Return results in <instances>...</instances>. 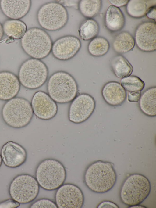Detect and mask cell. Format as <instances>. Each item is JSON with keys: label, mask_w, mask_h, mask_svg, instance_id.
Listing matches in <instances>:
<instances>
[{"label": "cell", "mask_w": 156, "mask_h": 208, "mask_svg": "<svg viewBox=\"0 0 156 208\" xmlns=\"http://www.w3.org/2000/svg\"><path fill=\"white\" fill-rule=\"evenodd\" d=\"M83 178L86 185L90 190L95 193H103L114 187L117 175L112 163L98 160L87 167Z\"/></svg>", "instance_id": "6da1fadb"}, {"label": "cell", "mask_w": 156, "mask_h": 208, "mask_svg": "<svg viewBox=\"0 0 156 208\" xmlns=\"http://www.w3.org/2000/svg\"><path fill=\"white\" fill-rule=\"evenodd\" d=\"M48 94L56 102L66 104L71 102L77 95L78 86L70 74L63 71L52 74L47 84Z\"/></svg>", "instance_id": "7a4b0ae2"}, {"label": "cell", "mask_w": 156, "mask_h": 208, "mask_svg": "<svg viewBox=\"0 0 156 208\" xmlns=\"http://www.w3.org/2000/svg\"><path fill=\"white\" fill-rule=\"evenodd\" d=\"M151 185L143 174L133 173L127 176L121 186L119 195L121 202L129 207L140 205L149 196Z\"/></svg>", "instance_id": "3957f363"}, {"label": "cell", "mask_w": 156, "mask_h": 208, "mask_svg": "<svg viewBox=\"0 0 156 208\" xmlns=\"http://www.w3.org/2000/svg\"><path fill=\"white\" fill-rule=\"evenodd\" d=\"M30 102L21 97H15L4 104L1 111L5 123L14 128H21L28 125L33 116Z\"/></svg>", "instance_id": "277c9868"}, {"label": "cell", "mask_w": 156, "mask_h": 208, "mask_svg": "<svg viewBox=\"0 0 156 208\" xmlns=\"http://www.w3.org/2000/svg\"><path fill=\"white\" fill-rule=\"evenodd\" d=\"M66 177L65 167L59 160L47 158L37 166L35 178L39 185L47 191L57 190L64 183Z\"/></svg>", "instance_id": "5b68a950"}, {"label": "cell", "mask_w": 156, "mask_h": 208, "mask_svg": "<svg viewBox=\"0 0 156 208\" xmlns=\"http://www.w3.org/2000/svg\"><path fill=\"white\" fill-rule=\"evenodd\" d=\"M52 40L43 29L33 27L27 30L21 39V47L24 52L31 58L41 59L51 52Z\"/></svg>", "instance_id": "8992f818"}, {"label": "cell", "mask_w": 156, "mask_h": 208, "mask_svg": "<svg viewBox=\"0 0 156 208\" xmlns=\"http://www.w3.org/2000/svg\"><path fill=\"white\" fill-rule=\"evenodd\" d=\"M48 67L43 62L31 58L26 60L20 66L18 77L23 87L34 90L45 84L48 80Z\"/></svg>", "instance_id": "52a82bcc"}, {"label": "cell", "mask_w": 156, "mask_h": 208, "mask_svg": "<svg viewBox=\"0 0 156 208\" xmlns=\"http://www.w3.org/2000/svg\"><path fill=\"white\" fill-rule=\"evenodd\" d=\"M37 22L44 29L55 31L67 23L69 15L65 7L56 2L46 3L41 6L37 14Z\"/></svg>", "instance_id": "ba28073f"}, {"label": "cell", "mask_w": 156, "mask_h": 208, "mask_svg": "<svg viewBox=\"0 0 156 208\" xmlns=\"http://www.w3.org/2000/svg\"><path fill=\"white\" fill-rule=\"evenodd\" d=\"M40 186L35 178L28 174H22L11 181L9 188L11 198L20 204H26L34 201L37 196Z\"/></svg>", "instance_id": "9c48e42d"}, {"label": "cell", "mask_w": 156, "mask_h": 208, "mask_svg": "<svg viewBox=\"0 0 156 208\" xmlns=\"http://www.w3.org/2000/svg\"><path fill=\"white\" fill-rule=\"evenodd\" d=\"M71 102L68 117L70 121L74 124H80L86 121L91 116L95 108L94 99L86 93L77 95Z\"/></svg>", "instance_id": "30bf717a"}, {"label": "cell", "mask_w": 156, "mask_h": 208, "mask_svg": "<svg viewBox=\"0 0 156 208\" xmlns=\"http://www.w3.org/2000/svg\"><path fill=\"white\" fill-rule=\"evenodd\" d=\"M55 203L59 208H81L84 203V198L81 189L72 183L63 184L57 189Z\"/></svg>", "instance_id": "8fae6325"}, {"label": "cell", "mask_w": 156, "mask_h": 208, "mask_svg": "<svg viewBox=\"0 0 156 208\" xmlns=\"http://www.w3.org/2000/svg\"><path fill=\"white\" fill-rule=\"evenodd\" d=\"M81 47V42L78 38L67 35L58 38L53 43L51 52L56 59L67 61L74 57Z\"/></svg>", "instance_id": "7c38bea8"}, {"label": "cell", "mask_w": 156, "mask_h": 208, "mask_svg": "<svg viewBox=\"0 0 156 208\" xmlns=\"http://www.w3.org/2000/svg\"><path fill=\"white\" fill-rule=\"evenodd\" d=\"M31 104L34 114L41 120H51L57 114L56 103L44 91L36 92L32 98Z\"/></svg>", "instance_id": "4fadbf2b"}, {"label": "cell", "mask_w": 156, "mask_h": 208, "mask_svg": "<svg viewBox=\"0 0 156 208\" xmlns=\"http://www.w3.org/2000/svg\"><path fill=\"white\" fill-rule=\"evenodd\" d=\"M135 43L141 51L146 52L154 51L156 49V23L146 21L140 24L135 34Z\"/></svg>", "instance_id": "5bb4252c"}, {"label": "cell", "mask_w": 156, "mask_h": 208, "mask_svg": "<svg viewBox=\"0 0 156 208\" xmlns=\"http://www.w3.org/2000/svg\"><path fill=\"white\" fill-rule=\"evenodd\" d=\"M0 155L4 164L10 168H17L22 165L27 158L25 149L13 141H8L3 145Z\"/></svg>", "instance_id": "9a60e30c"}, {"label": "cell", "mask_w": 156, "mask_h": 208, "mask_svg": "<svg viewBox=\"0 0 156 208\" xmlns=\"http://www.w3.org/2000/svg\"><path fill=\"white\" fill-rule=\"evenodd\" d=\"M30 0H0V8L3 13L10 19L20 20L30 11Z\"/></svg>", "instance_id": "2e32d148"}, {"label": "cell", "mask_w": 156, "mask_h": 208, "mask_svg": "<svg viewBox=\"0 0 156 208\" xmlns=\"http://www.w3.org/2000/svg\"><path fill=\"white\" fill-rule=\"evenodd\" d=\"M20 84L18 77L13 73L0 72V100L7 101L16 97L20 91Z\"/></svg>", "instance_id": "e0dca14e"}, {"label": "cell", "mask_w": 156, "mask_h": 208, "mask_svg": "<svg viewBox=\"0 0 156 208\" xmlns=\"http://www.w3.org/2000/svg\"><path fill=\"white\" fill-rule=\"evenodd\" d=\"M102 96L108 105L117 106L122 105L126 98V91L119 82L111 81L105 83L101 91Z\"/></svg>", "instance_id": "ac0fdd59"}, {"label": "cell", "mask_w": 156, "mask_h": 208, "mask_svg": "<svg viewBox=\"0 0 156 208\" xmlns=\"http://www.w3.org/2000/svg\"><path fill=\"white\" fill-rule=\"evenodd\" d=\"M105 22V27L109 30L112 32H116L124 27L125 19L120 8L111 5L106 11Z\"/></svg>", "instance_id": "d6986e66"}, {"label": "cell", "mask_w": 156, "mask_h": 208, "mask_svg": "<svg viewBox=\"0 0 156 208\" xmlns=\"http://www.w3.org/2000/svg\"><path fill=\"white\" fill-rule=\"evenodd\" d=\"M140 111L145 115L150 117L156 115V87H150L141 95L139 101Z\"/></svg>", "instance_id": "ffe728a7"}, {"label": "cell", "mask_w": 156, "mask_h": 208, "mask_svg": "<svg viewBox=\"0 0 156 208\" xmlns=\"http://www.w3.org/2000/svg\"><path fill=\"white\" fill-rule=\"evenodd\" d=\"M110 66L114 75L120 79L131 75L133 70V68L129 61L120 54L112 58Z\"/></svg>", "instance_id": "44dd1931"}, {"label": "cell", "mask_w": 156, "mask_h": 208, "mask_svg": "<svg viewBox=\"0 0 156 208\" xmlns=\"http://www.w3.org/2000/svg\"><path fill=\"white\" fill-rule=\"evenodd\" d=\"M135 44L134 38L131 34L127 31H122L115 38L112 42V48L116 52L123 54L132 50Z\"/></svg>", "instance_id": "7402d4cb"}, {"label": "cell", "mask_w": 156, "mask_h": 208, "mask_svg": "<svg viewBox=\"0 0 156 208\" xmlns=\"http://www.w3.org/2000/svg\"><path fill=\"white\" fill-rule=\"evenodd\" d=\"M2 27L4 33L14 39H21L27 31L26 25L20 20H7Z\"/></svg>", "instance_id": "603a6c76"}, {"label": "cell", "mask_w": 156, "mask_h": 208, "mask_svg": "<svg viewBox=\"0 0 156 208\" xmlns=\"http://www.w3.org/2000/svg\"><path fill=\"white\" fill-rule=\"evenodd\" d=\"M100 29L99 25L95 20L93 18L87 19L80 24L78 32L81 39L88 41L97 37Z\"/></svg>", "instance_id": "cb8c5ba5"}, {"label": "cell", "mask_w": 156, "mask_h": 208, "mask_svg": "<svg viewBox=\"0 0 156 208\" xmlns=\"http://www.w3.org/2000/svg\"><path fill=\"white\" fill-rule=\"evenodd\" d=\"M102 5L101 0H81L79 2L78 9L85 17L92 18L99 13Z\"/></svg>", "instance_id": "d4e9b609"}, {"label": "cell", "mask_w": 156, "mask_h": 208, "mask_svg": "<svg viewBox=\"0 0 156 208\" xmlns=\"http://www.w3.org/2000/svg\"><path fill=\"white\" fill-rule=\"evenodd\" d=\"M108 40L102 37H97L89 42L87 50L89 54L94 57H100L105 55L110 48Z\"/></svg>", "instance_id": "484cf974"}, {"label": "cell", "mask_w": 156, "mask_h": 208, "mask_svg": "<svg viewBox=\"0 0 156 208\" xmlns=\"http://www.w3.org/2000/svg\"><path fill=\"white\" fill-rule=\"evenodd\" d=\"M147 5L145 0H129L126 5V12L130 16L135 18H140L145 15L147 10Z\"/></svg>", "instance_id": "4316f807"}, {"label": "cell", "mask_w": 156, "mask_h": 208, "mask_svg": "<svg viewBox=\"0 0 156 208\" xmlns=\"http://www.w3.org/2000/svg\"><path fill=\"white\" fill-rule=\"evenodd\" d=\"M121 84L127 91H141L145 86L144 82L140 77L135 75H130L121 79Z\"/></svg>", "instance_id": "83f0119b"}, {"label": "cell", "mask_w": 156, "mask_h": 208, "mask_svg": "<svg viewBox=\"0 0 156 208\" xmlns=\"http://www.w3.org/2000/svg\"><path fill=\"white\" fill-rule=\"evenodd\" d=\"M31 208H54L58 207L55 203L52 200L46 198H42L36 200L30 206Z\"/></svg>", "instance_id": "f1b7e54d"}, {"label": "cell", "mask_w": 156, "mask_h": 208, "mask_svg": "<svg viewBox=\"0 0 156 208\" xmlns=\"http://www.w3.org/2000/svg\"><path fill=\"white\" fill-rule=\"evenodd\" d=\"M20 203L13 199H9L0 202V208H16Z\"/></svg>", "instance_id": "f546056e"}, {"label": "cell", "mask_w": 156, "mask_h": 208, "mask_svg": "<svg viewBox=\"0 0 156 208\" xmlns=\"http://www.w3.org/2000/svg\"><path fill=\"white\" fill-rule=\"evenodd\" d=\"M56 1L64 7H72L75 9H78L79 0H58Z\"/></svg>", "instance_id": "4dcf8cb0"}, {"label": "cell", "mask_w": 156, "mask_h": 208, "mask_svg": "<svg viewBox=\"0 0 156 208\" xmlns=\"http://www.w3.org/2000/svg\"><path fill=\"white\" fill-rule=\"evenodd\" d=\"M141 95V91L129 92L128 96V100L131 102H138L140 99Z\"/></svg>", "instance_id": "1f68e13d"}, {"label": "cell", "mask_w": 156, "mask_h": 208, "mask_svg": "<svg viewBox=\"0 0 156 208\" xmlns=\"http://www.w3.org/2000/svg\"><path fill=\"white\" fill-rule=\"evenodd\" d=\"M146 14L149 19L154 20L155 23L156 17V5L152 6L149 7L146 11Z\"/></svg>", "instance_id": "d6a6232c"}, {"label": "cell", "mask_w": 156, "mask_h": 208, "mask_svg": "<svg viewBox=\"0 0 156 208\" xmlns=\"http://www.w3.org/2000/svg\"><path fill=\"white\" fill-rule=\"evenodd\" d=\"M98 208H119V206L114 203L109 201H104L101 202L98 206Z\"/></svg>", "instance_id": "836d02e7"}, {"label": "cell", "mask_w": 156, "mask_h": 208, "mask_svg": "<svg viewBox=\"0 0 156 208\" xmlns=\"http://www.w3.org/2000/svg\"><path fill=\"white\" fill-rule=\"evenodd\" d=\"M111 5L119 8L126 5L129 0H109Z\"/></svg>", "instance_id": "e575fe53"}, {"label": "cell", "mask_w": 156, "mask_h": 208, "mask_svg": "<svg viewBox=\"0 0 156 208\" xmlns=\"http://www.w3.org/2000/svg\"><path fill=\"white\" fill-rule=\"evenodd\" d=\"M4 34V33L3 31L2 25L0 22V41L2 39L3 37Z\"/></svg>", "instance_id": "d590c367"}, {"label": "cell", "mask_w": 156, "mask_h": 208, "mask_svg": "<svg viewBox=\"0 0 156 208\" xmlns=\"http://www.w3.org/2000/svg\"><path fill=\"white\" fill-rule=\"evenodd\" d=\"M7 39L5 40V42L6 43H9L12 42L14 41V39L13 38L9 37Z\"/></svg>", "instance_id": "8d00e7d4"}, {"label": "cell", "mask_w": 156, "mask_h": 208, "mask_svg": "<svg viewBox=\"0 0 156 208\" xmlns=\"http://www.w3.org/2000/svg\"><path fill=\"white\" fill-rule=\"evenodd\" d=\"M129 208H146L144 206L140 205H137L135 206H132L129 207Z\"/></svg>", "instance_id": "74e56055"}, {"label": "cell", "mask_w": 156, "mask_h": 208, "mask_svg": "<svg viewBox=\"0 0 156 208\" xmlns=\"http://www.w3.org/2000/svg\"><path fill=\"white\" fill-rule=\"evenodd\" d=\"M2 157H1V155L0 154V167L1 166V165H2Z\"/></svg>", "instance_id": "f35d334b"}]
</instances>
